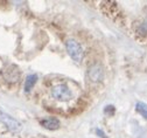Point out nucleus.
Here are the masks:
<instances>
[{
    "instance_id": "obj_1",
    "label": "nucleus",
    "mask_w": 147,
    "mask_h": 138,
    "mask_svg": "<svg viewBox=\"0 0 147 138\" xmlns=\"http://www.w3.org/2000/svg\"><path fill=\"white\" fill-rule=\"evenodd\" d=\"M51 97L57 102H69L72 98V92L65 84H56L51 88Z\"/></svg>"
},
{
    "instance_id": "obj_2",
    "label": "nucleus",
    "mask_w": 147,
    "mask_h": 138,
    "mask_svg": "<svg viewBox=\"0 0 147 138\" xmlns=\"http://www.w3.org/2000/svg\"><path fill=\"white\" fill-rule=\"evenodd\" d=\"M65 47H67V52L69 54V56L72 58L75 62L80 63L83 58V49H82V46L76 41V40H68L65 42Z\"/></svg>"
},
{
    "instance_id": "obj_3",
    "label": "nucleus",
    "mask_w": 147,
    "mask_h": 138,
    "mask_svg": "<svg viewBox=\"0 0 147 138\" xmlns=\"http://www.w3.org/2000/svg\"><path fill=\"white\" fill-rule=\"evenodd\" d=\"M0 122L4 123L7 126V129L14 133H18L22 130V124L19 121H16L14 117H12L11 115L6 114L3 110H0Z\"/></svg>"
},
{
    "instance_id": "obj_4",
    "label": "nucleus",
    "mask_w": 147,
    "mask_h": 138,
    "mask_svg": "<svg viewBox=\"0 0 147 138\" xmlns=\"http://www.w3.org/2000/svg\"><path fill=\"white\" fill-rule=\"evenodd\" d=\"M88 76L92 82H100L104 77V69L102 65L94 63L92 66H90L88 70Z\"/></svg>"
},
{
    "instance_id": "obj_5",
    "label": "nucleus",
    "mask_w": 147,
    "mask_h": 138,
    "mask_svg": "<svg viewBox=\"0 0 147 138\" xmlns=\"http://www.w3.org/2000/svg\"><path fill=\"white\" fill-rule=\"evenodd\" d=\"M20 75L21 74H20L19 68H18L16 66H14V65L8 66L3 71V76H4V78L7 82H16V81H19Z\"/></svg>"
},
{
    "instance_id": "obj_6",
    "label": "nucleus",
    "mask_w": 147,
    "mask_h": 138,
    "mask_svg": "<svg viewBox=\"0 0 147 138\" xmlns=\"http://www.w3.org/2000/svg\"><path fill=\"white\" fill-rule=\"evenodd\" d=\"M40 124H41L43 128L48 129V130H56V129H59L60 125H61L60 121L57 120V118H55V117L43 118V120L40 121Z\"/></svg>"
},
{
    "instance_id": "obj_7",
    "label": "nucleus",
    "mask_w": 147,
    "mask_h": 138,
    "mask_svg": "<svg viewBox=\"0 0 147 138\" xmlns=\"http://www.w3.org/2000/svg\"><path fill=\"white\" fill-rule=\"evenodd\" d=\"M36 82H38V75H35V74H30L27 76L26 78V81H25V91L26 92H29L34 86L36 84Z\"/></svg>"
},
{
    "instance_id": "obj_8",
    "label": "nucleus",
    "mask_w": 147,
    "mask_h": 138,
    "mask_svg": "<svg viewBox=\"0 0 147 138\" xmlns=\"http://www.w3.org/2000/svg\"><path fill=\"white\" fill-rule=\"evenodd\" d=\"M136 108H137V111H138L142 117H145L146 120H147V104L144 103V102H138L137 105H136Z\"/></svg>"
},
{
    "instance_id": "obj_9",
    "label": "nucleus",
    "mask_w": 147,
    "mask_h": 138,
    "mask_svg": "<svg viewBox=\"0 0 147 138\" xmlns=\"http://www.w3.org/2000/svg\"><path fill=\"white\" fill-rule=\"evenodd\" d=\"M96 133H97L99 137H103V138H107V137H106V135H105V133H104L102 130H99V129H97V130H96Z\"/></svg>"
}]
</instances>
